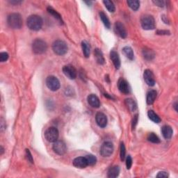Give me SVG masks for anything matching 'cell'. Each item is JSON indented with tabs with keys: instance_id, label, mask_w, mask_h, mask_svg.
<instances>
[{
	"instance_id": "cell-15",
	"label": "cell",
	"mask_w": 178,
	"mask_h": 178,
	"mask_svg": "<svg viewBox=\"0 0 178 178\" xmlns=\"http://www.w3.org/2000/svg\"><path fill=\"white\" fill-rule=\"evenodd\" d=\"M73 166L77 168H85L88 166L85 156H79L73 160Z\"/></svg>"
},
{
	"instance_id": "cell-33",
	"label": "cell",
	"mask_w": 178,
	"mask_h": 178,
	"mask_svg": "<svg viewBox=\"0 0 178 178\" xmlns=\"http://www.w3.org/2000/svg\"><path fill=\"white\" fill-rule=\"evenodd\" d=\"M125 155H126V149L125 146L123 143H120V159L121 161H124L125 159Z\"/></svg>"
},
{
	"instance_id": "cell-30",
	"label": "cell",
	"mask_w": 178,
	"mask_h": 178,
	"mask_svg": "<svg viewBox=\"0 0 178 178\" xmlns=\"http://www.w3.org/2000/svg\"><path fill=\"white\" fill-rule=\"evenodd\" d=\"M104 4L105 6V7L107 8V10L111 12V13H113V12H115L116 11V7H115V5H114L113 3L109 1V0H104L103 1Z\"/></svg>"
},
{
	"instance_id": "cell-6",
	"label": "cell",
	"mask_w": 178,
	"mask_h": 178,
	"mask_svg": "<svg viewBox=\"0 0 178 178\" xmlns=\"http://www.w3.org/2000/svg\"><path fill=\"white\" fill-rule=\"evenodd\" d=\"M59 133L58 129L54 127H51L45 132V137L49 142L54 143L58 140Z\"/></svg>"
},
{
	"instance_id": "cell-24",
	"label": "cell",
	"mask_w": 178,
	"mask_h": 178,
	"mask_svg": "<svg viewBox=\"0 0 178 178\" xmlns=\"http://www.w3.org/2000/svg\"><path fill=\"white\" fill-rule=\"evenodd\" d=\"M81 48H82V51L84 56H85L86 58L89 57L90 52V47L89 44L87 43L86 41H82L81 42Z\"/></svg>"
},
{
	"instance_id": "cell-40",
	"label": "cell",
	"mask_w": 178,
	"mask_h": 178,
	"mask_svg": "<svg viewBox=\"0 0 178 178\" xmlns=\"http://www.w3.org/2000/svg\"><path fill=\"white\" fill-rule=\"evenodd\" d=\"M156 34L159 35H170V31L166 30H159Z\"/></svg>"
},
{
	"instance_id": "cell-17",
	"label": "cell",
	"mask_w": 178,
	"mask_h": 178,
	"mask_svg": "<svg viewBox=\"0 0 178 178\" xmlns=\"http://www.w3.org/2000/svg\"><path fill=\"white\" fill-rule=\"evenodd\" d=\"M110 58L115 68L116 69H119L120 67V59L118 52H116L115 50H111L110 52Z\"/></svg>"
},
{
	"instance_id": "cell-14",
	"label": "cell",
	"mask_w": 178,
	"mask_h": 178,
	"mask_svg": "<svg viewBox=\"0 0 178 178\" xmlns=\"http://www.w3.org/2000/svg\"><path fill=\"white\" fill-rule=\"evenodd\" d=\"M118 87L120 92L124 94H128L129 93V86L128 82L123 78L120 79L118 81Z\"/></svg>"
},
{
	"instance_id": "cell-4",
	"label": "cell",
	"mask_w": 178,
	"mask_h": 178,
	"mask_svg": "<svg viewBox=\"0 0 178 178\" xmlns=\"http://www.w3.org/2000/svg\"><path fill=\"white\" fill-rule=\"evenodd\" d=\"M47 50V44L42 39L37 38L33 42L32 50L36 54H42Z\"/></svg>"
},
{
	"instance_id": "cell-34",
	"label": "cell",
	"mask_w": 178,
	"mask_h": 178,
	"mask_svg": "<svg viewBox=\"0 0 178 178\" xmlns=\"http://www.w3.org/2000/svg\"><path fill=\"white\" fill-rule=\"evenodd\" d=\"M8 54L7 52H1L0 53V61L5 62L8 59Z\"/></svg>"
},
{
	"instance_id": "cell-5",
	"label": "cell",
	"mask_w": 178,
	"mask_h": 178,
	"mask_svg": "<svg viewBox=\"0 0 178 178\" xmlns=\"http://www.w3.org/2000/svg\"><path fill=\"white\" fill-rule=\"evenodd\" d=\"M141 24L143 29L146 30H152L155 28V20L150 15H145L141 19Z\"/></svg>"
},
{
	"instance_id": "cell-29",
	"label": "cell",
	"mask_w": 178,
	"mask_h": 178,
	"mask_svg": "<svg viewBox=\"0 0 178 178\" xmlns=\"http://www.w3.org/2000/svg\"><path fill=\"white\" fill-rule=\"evenodd\" d=\"M127 3L133 11H137L140 7V2L138 0H128Z\"/></svg>"
},
{
	"instance_id": "cell-11",
	"label": "cell",
	"mask_w": 178,
	"mask_h": 178,
	"mask_svg": "<svg viewBox=\"0 0 178 178\" xmlns=\"http://www.w3.org/2000/svg\"><path fill=\"white\" fill-rule=\"evenodd\" d=\"M114 30H115L116 34L119 36L120 38H125L127 36V31L125 26L120 22H116L114 25Z\"/></svg>"
},
{
	"instance_id": "cell-38",
	"label": "cell",
	"mask_w": 178,
	"mask_h": 178,
	"mask_svg": "<svg viewBox=\"0 0 178 178\" xmlns=\"http://www.w3.org/2000/svg\"><path fill=\"white\" fill-rule=\"evenodd\" d=\"M138 115L137 114L134 117V119H133V121H132V128L133 129H135L136 126L137 125V123H138Z\"/></svg>"
},
{
	"instance_id": "cell-39",
	"label": "cell",
	"mask_w": 178,
	"mask_h": 178,
	"mask_svg": "<svg viewBox=\"0 0 178 178\" xmlns=\"http://www.w3.org/2000/svg\"><path fill=\"white\" fill-rule=\"evenodd\" d=\"M152 2L155 5L158 6V7H164V1H161V0H156V1H152Z\"/></svg>"
},
{
	"instance_id": "cell-28",
	"label": "cell",
	"mask_w": 178,
	"mask_h": 178,
	"mask_svg": "<svg viewBox=\"0 0 178 178\" xmlns=\"http://www.w3.org/2000/svg\"><path fill=\"white\" fill-rule=\"evenodd\" d=\"M147 116H148L149 119L151 120L154 123H159L161 122L160 117H159L156 113L154 112L152 110L148 111V112H147Z\"/></svg>"
},
{
	"instance_id": "cell-12",
	"label": "cell",
	"mask_w": 178,
	"mask_h": 178,
	"mask_svg": "<svg viewBox=\"0 0 178 178\" xmlns=\"http://www.w3.org/2000/svg\"><path fill=\"white\" fill-rule=\"evenodd\" d=\"M143 78L147 85L150 86H155V76H154V74L152 73V72L151 70H148V69L145 70L143 73Z\"/></svg>"
},
{
	"instance_id": "cell-7",
	"label": "cell",
	"mask_w": 178,
	"mask_h": 178,
	"mask_svg": "<svg viewBox=\"0 0 178 178\" xmlns=\"http://www.w3.org/2000/svg\"><path fill=\"white\" fill-rule=\"evenodd\" d=\"M46 85L47 88L52 91H56L60 88V81L57 79L56 77L54 76H49L47 77L46 79Z\"/></svg>"
},
{
	"instance_id": "cell-9",
	"label": "cell",
	"mask_w": 178,
	"mask_h": 178,
	"mask_svg": "<svg viewBox=\"0 0 178 178\" xmlns=\"http://www.w3.org/2000/svg\"><path fill=\"white\" fill-rule=\"evenodd\" d=\"M52 148L54 152H56L59 155H64L66 151H67V147H66V145L62 141L57 140L56 142H54L53 144Z\"/></svg>"
},
{
	"instance_id": "cell-37",
	"label": "cell",
	"mask_w": 178,
	"mask_h": 178,
	"mask_svg": "<svg viewBox=\"0 0 178 178\" xmlns=\"http://www.w3.org/2000/svg\"><path fill=\"white\" fill-rule=\"evenodd\" d=\"M168 177V174L166 173V172L164 171L159 172V173L156 175V177L158 178H167Z\"/></svg>"
},
{
	"instance_id": "cell-32",
	"label": "cell",
	"mask_w": 178,
	"mask_h": 178,
	"mask_svg": "<svg viewBox=\"0 0 178 178\" xmlns=\"http://www.w3.org/2000/svg\"><path fill=\"white\" fill-rule=\"evenodd\" d=\"M85 157L86 159L87 163H88V166H93L97 162V158H96L94 155H86Z\"/></svg>"
},
{
	"instance_id": "cell-3",
	"label": "cell",
	"mask_w": 178,
	"mask_h": 178,
	"mask_svg": "<svg viewBox=\"0 0 178 178\" xmlns=\"http://www.w3.org/2000/svg\"><path fill=\"white\" fill-rule=\"evenodd\" d=\"M52 50L57 55L63 56L68 52V47L65 42L61 40H57L52 44Z\"/></svg>"
},
{
	"instance_id": "cell-35",
	"label": "cell",
	"mask_w": 178,
	"mask_h": 178,
	"mask_svg": "<svg viewBox=\"0 0 178 178\" xmlns=\"http://www.w3.org/2000/svg\"><path fill=\"white\" fill-rule=\"evenodd\" d=\"M132 166V159L130 155H128L126 158V166L127 169H130Z\"/></svg>"
},
{
	"instance_id": "cell-8",
	"label": "cell",
	"mask_w": 178,
	"mask_h": 178,
	"mask_svg": "<svg viewBox=\"0 0 178 178\" xmlns=\"http://www.w3.org/2000/svg\"><path fill=\"white\" fill-rule=\"evenodd\" d=\"M113 150L114 147L113 143L109 142V141H107L102 145L100 147V154L104 157H107V156H110L112 155Z\"/></svg>"
},
{
	"instance_id": "cell-2",
	"label": "cell",
	"mask_w": 178,
	"mask_h": 178,
	"mask_svg": "<svg viewBox=\"0 0 178 178\" xmlns=\"http://www.w3.org/2000/svg\"><path fill=\"white\" fill-rule=\"evenodd\" d=\"M7 23L8 26L12 29H21L23 24L22 16L19 13H11L8 16Z\"/></svg>"
},
{
	"instance_id": "cell-16",
	"label": "cell",
	"mask_w": 178,
	"mask_h": 178,
	"mask_svg": "<svg viewBox=\"0 0 178 178\" xmlns=\"http://www.w3.org/2000/svg\"><path fill=\"white\" fill-rule=\"evenodd\" d=\"M87 100H88L89 104L93 108H99L100 107V102L97 95L90 94L88 96Z\"/></svg>"
},
{
	"instance_id": "cell-27",
	"label": "cell",
	"mask_w": 178,
	"mask_h": 178,
	"mask_svg": "<svg viewBox=\"0 0 178 178\" xmlns=\"http://www.w3.org/2000/svg\"><path fill=\"white\" fill-rule=\"evenodd\" d=\"M99 17H100V19L102 20V22H103V24H104V25L106 26V28L109 29L110 26H111V23L109 22V20H108V18L107 15L105 14L103 11L99 12Z\"/></svg>"
},
{
	"instance_id": "cell-25",
	"label": "cell",
	"mask_w": 178,
	"mask_h": 178,
	"mask_svg": "<svg viewBox=\"0 0 178 178\" xmlns=\"http://www.w3.org/2000/svg\"><path fill=\"white\" fill-rule=\"evenodd\" d=\"M47 11H48V13L52 15V16L54 18H56V19L57 20H58L60 23L63 24L62 17H61V15H60V14L58 13V12L54 10V9L53 8L51 7H47Z\"/></svg>"
},
{
	"instance_id": "cell-20",
	"label": "cell",
	"mask_w": 178,
	"mask_h": 178,
	"mask_svg": "<svg viewBox=\"0 0 178 178\" xmlns=\"http://www.w3.org/2000/svg\"><path fill=\"white\" fill-rule=\"evenodd\" d=\"M143 55L145 59L147 60V61H151L155 58V53L152 50L146 47L143 50Z\"/></svg>"
},
{
	"instance_id": "cell-10",
	"label": "cell",
	"mask_w": 178,
	"mask_h": 178,
	"mask_svg": "<svg viewBox=\"0 0 178 178\" xmlns=\"http://www.w3.org/2000/svg\"><path fill=\"white\" fill-rule=\"evenodd\" d=\"M63 72L64 75L70 79H75L77 77V72L74 66L71 65H67L63 66Z\"/></svg>"
},
{
	"instance_id": "cell-19",
	"label": "cell",
	"mask_w": 178,
	"mask_h": 178,
	"mask_svg": "<svg viewBox=\"0 0 178 178\" xmlns=\"http://www.w3.org/2000/svg\"><path fill=\"white\" fill-rule=\"evenodd\" d=\"M94 56L95 57V59H96V61L99 65H103L104 63H105V60L104 58V56H103V53L101 51V50L98 49H95L94 51Z\"/></svg>"
},
{
	"instance_id": "cell-36",
	"label": "cell",
	"mask_w": 178,
	"mask_h": 178,
	"mask_svg": "<svg viewBox=\"0 0 178 178\" xmlns=\"http://www.w3.org/2000/svg\"><path fill=\"white\" fill-rule=\"evenodd\" d=\"M26 157L27 160H28V161L31 162V164L34 163V160H33V157L31 156V152H30L29 150H28V149L26 150Z\"/></svg>"
},
{
	"instance_id": "cell-22",
	"label": "cell",
	"mask_w": 178,
	"mask_h": 178,
	"mask_svg": "<svg viewBox=\"0 0 178 178\" xmlns=\"http://www.w3.org/2000/svg\"><path fill=\"white\" fill-rule=\"evenodd\" d=\"M120 174V168L118 166H114L111 167L108 171L107 177L109 178H115L119 176Z\"/></svg>"
},
{
	"instance_id": "cell-18",
	"label": "cell",
	"mask_w": 178,
	"mask_h": 178,
	"mask_svg": "<svg viewBox=\"0 0 178 178\" xmlns=\"http://www.w3.org/2000/svg\"><path fill=\"white\" fill-rule=\"evenodd\" d=\"M161 133L163 137H164L166 139H170L171 137H173V131L171 127L168 125H164L161 128Z\"/></svg>"
},
{
	"instance_id": "cell-42",
	"label": "cell",
	"mask_w": 178,
	"mask_h": 178,
	"mask_svg": "<svg viewBox=\"0 0 178 178\" xmlns=\"http://www.w3.org/2000/svg\"><path fill=\"white\" fill-rule=\"evenodd\" d=\"M0 149H1V153H0V155H2V154L4 153V148H3V147H2V146L0 147Z\"/></svg>"
},
{
	"instance_id": "cell-41",
	"label": "cell",
	"mask_w": 178,
	"mask_h": 178,
	"mask_svg": "<svg viewBox=\"0 0 178 178\" xmlns=\"http://www.w3.org/2000/svg\"><path fill=\"white\" fill-rule=\"evenodd\" d=\"M22 2L21 1H11V4H20Z\"/></svg>"
},
{
	"instance_id": "cell-26",
	"label": "cell",
	"mask_w": 178,
	"mask_h": 178,
	"mask_svg": "<svg viewBox=\"0 0 178 178\" xmlns=\"http://www.w3.org/2000/svg\"><path fill=\"white\" fill-rule=\"evenodd\" d=\"M123 52L125 54V56L127 57V58L129 59V60H131L132 61V60L134 59V52L130 47L126 46L125 47H123Z\"/></svg>"
},
{
	"instance_id": "cell-13",
	"label": "cell",
	"mask_w": 178,
	"mask_h": 178,
	"mask_svg": "<svg viewBox=\"0 0 178 178\" xmlns=\"http://www.w3.org/2000/svg\"><path fill=\"white\" fill-rule=\"evenodd\" d=\"M95 120L98 125L101 128L106 127L107 125V117L104 113L102 112L97 113L95 116Z\"/></svg>"
},
{
	"instance_id": "cell-43",
	"label": "cell",
	"mask_w": 178,
	"mask_h": 178,
	"mask_svg": "<svg viewBox=\"0 0 178 178\" xmlns=\"http://www.w3.org/2000/svg\"><path fill=\"white\" fill-rule=\"evenodd\" d=\"M177 102H176V103H175V104H174V107H175V109H176V111H177Z\"/></svg>"
},
{
	"instance_id": "cell-23",
	"label": "cell",
	"mask_w": 178,
	"mask_h": 178,
	"mask_svg": "<svg viewBox=\"0 0 178 178\" xmlns=\"http://www.w3.org/2000/svg\"><path fill=\"white\" fill-rule=\"evenodd\" d=\"M125 104L126 105L127 108L130 111H134L137 110V104L134 99H132L131 98L126 99L125 100Z\"/></svg>"
},
{
	"instance_id": "cell-1",
	"label": "cell",
	"mask_w": 178,
	"mask_h": 178,
	"mask_svg": "<svg viewBox=\"0 0 178 178\" xmlns=\"http://www.w3.org/2000/svg\"><path fill=\"white\" fill-rule=\"evenodd\" d=\"M26 25L29 29L33 31H39L43 26V21L41 17L37 15H31L26 20Z\"/></svg>"
},
{
	"instance_id": "cell-31",
	"label": "cell",
	"mask_w": 178,
	"mask_h": 178,
	"mask_svg": "<svg viewBox=\"0 0 178 178\" xmlns=\"http://www.w3.org/2000/svg\"><path fill=\"white\" fill-rule=\"evenodd\" d=\"M147 140L152 143L156 144L160 143V139H159V138L155 133H153V132L150 133L148 136H147Z\"/></svg>"
},
{
	"instance_id": "cell-21",
	"label": "cell",
	"mask_w": 178,
	"mask_h": 178,
	"mask_svg": "<svg viewBox=\"0 0 178 178\" xmlns=\"http://www.w3.org/2000/svg\"><path fill=\"white\" fill-rule=\"evenodd\" d=\"M156 95H157V93H156V90H151L147 93V98H146V102L147 104H152L154 103V102L155 101V99L156 98Z\"/></svg>"
}]
</instances>
